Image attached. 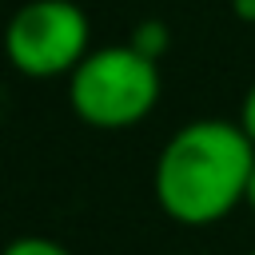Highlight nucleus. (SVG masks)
I'll return each mask as SVG.
<instances>
[{
  "label": "nucleus",
  "instance_id": "obj_1",
  "mask_svg": "<svg viewBox=\"0 0 255 255\" xmlns=\"http://www.w3.org/2000/svg\"><path fill=\"white\" fill-rule=\"evenodd\" d=\"M251 167L255 143L239 124L191 120L163 143L151 187L167 219L183 227H211L247 199Z\"/></svg>",
  "mask_w": 255,
  "mask_h": 255
},
{
  "label": "nucleus",
  "instance_id": "obj_2",
  "mask_svg": "<svg viewBox=\"0 0 255 255\" xmlns=\"http://www.w3.org/2000/svg\"><path fill=\"white\" fill-rule=\"evenodd\" d=\"M163 80L159 60L143 56L131 44H104L92 48L68 76V104L72 112L100 131H120L143 124L159 104Z\"/></svg>",
  "mask_w": 255,
  "mask_h": 255
},
{
  "label": "nucleus",
  "instance_id": "obj_3",
  "mask_svg": "<svg viewBox=\"0 0 255 255\" xmlns=\"http://www.w3.org/2000/svg\"><path fill=\"white\" fill-rule=\"evenodd\" d=\"M92 52V24L76 0H28L4 24V56L28 80L72 76Z\"/></svg>",
  "mask_w": 255,
  "mask_h": 255
},
{
  "label": "nucleus",
  "instance_id": "obj_4",
  "mask_svg": "<svg viewBox=\"0 0 255 255\" xmlns=\"http://www.w3.org/2000/svg\"><path fill=\"white\" fill-rule=\"evenodd\" d=\"M128 44H131V48H139L143 56L159 60V56L167 52V44H171V32H167V24H163V20H139V24L131 28Z\"/></svg>",
  "mask_w": 255,
  "mask_h": 255
},
{
  "label": "nucleus",
  "instance_id": "obj_5",
  "mask_svg": "<svg viewBox=\"0 0 255 255\" xmlns=\"http://www.w3.org/2000/svg\"><path fill=\"white\" fill-rule=\"evenodd\" d=\"M0 255H72V251L48 235H16Z\"/></svg>",
  "mask_w": 255,
  "mask_h": 255
},
{
  "label": "nucleus",
  "instance_id": "obj_6",
  "mask_svg": "<svg viewBox=\"0 0 255 255\" xmlns=\"http://www.w3.org/2000/svg\"><path fill=\"white\" fill-rule=\"evenodd\" d=\"M239 128H243L247 139L255 143V80H251L247 92H243V104H239Z\"/></svg>",
  "mask_w": 255,
  "mask_h": 255
},
{
  "label": "nucleus",
  "instance_id": "obj_7",
  "mask_svg": "<svg viewBox=\"0 0 255 255\" xmlns=\"http://www.w3.org/2000/svg\"><path fill=\"white\" fill-rule=\"evenodd\" d=\"M231 12H235V20L255 24V0H231Z\"/></svg>",
  "mask_w": 255,
  "mask_h": 255
},
{
  "label": "nucleus",
  "instance_id": "obj_8",
  "mask_svg": "<svg viewBox=\"0 0 255 255\" xmlns=\"http://www.w3.org/2000/svg\"><path fill=\"white\" fill-rule=\"evenodd\" d=\"M251 211H255V167H251V179H247V199H243Z\"/></svg>",
  "mask_w": 255,
  "mask_h": 255
},
{
  "label": "nucleus",
  "instance_id": "obj_9",
  "mask_svg": "<svg viewBox=\"0 0 255 255\" xmlns=\"http://www.w3.org/2000/svg\"><path fill=\"white\" fill-rule=\"evenodd\" d=\"M247 255H255V251H247Z\"/></svg>",
  "mask_w": 255,
  "mask_h": 255
}]
</instances>
